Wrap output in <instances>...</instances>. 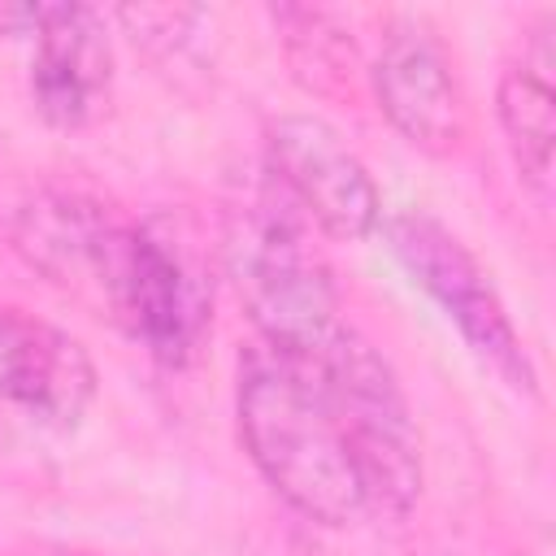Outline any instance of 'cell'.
<instances>
[{"label":"cell","mask_w":556,"mask_h":556,"mask_svg":"<svg viewBox=\"0 0 556 556\" xmlns=\"http://www.w3.org/2000/svg\"><path fill=\"white\" fill-rule=\"evenodd\" d=\"M235 413L256 473L291 513L317 526H356L369 517L348 430L313 356L256 339L239 361Z\"/></svg>","instance_id":"obj_1"},{"label":"cell","mask_w":556,"mask_h":556,"mask_svg":"<svg viewBox=\"0 0 556 556\" xmlns=\"http://www.w3.org/2000/svg\"><path fill=\"white\" fill-rule=\"evenodd\" d=\"M222 256L261 343L313 356L348 326L330 265L308 243V222L278 187L230 213Z\"/></svg>","instance_id":"obj_2"},{"label":"cell","mask_w":556,"mask_h":556,"mask_svg":"<svg viewBox=\"0 0 556 556\" xmlns=\"http://www.w3.org/2000/svg\"><path fill=\"white\" fill-rule=\"evenodd\" d=\"M313 361L348 430L369 517H404L421 495V430L391 361L352 321Z\"/></svg>","instance_id":"obj_3"},{"label":"cell","mask_w":556,"mask_h":556,"mask_svg":"<svg viewBox=\"0 0 556 556\" xmlns=\"http://www.w3.org/2000/svg\"><path fill=\"white\" fill-rule=\"evenodd\" d=\"M387 243L404 274L439 304V313L456 326L465 348L513 391L534 400L539 374L534 361L491 282V274L478 265V256L430 213H395L387 222Z\"/></svg>","instance_id":"obj_4"},{"label":"cell","mask_w":556,"mask_h":556,"mask_svg":"<svg viewBox=\"0 0 556 556\" xmlns=\"http://www.w3.org/2000/svg\"><path fill=\"white\" fill-rule=\"evenodd\" d=\"M139 230L143 222L122 217L113 204L87 191L43 187L13 213L9 239L39 278L113 321Z\"/></svg>","instance_id":"obj_5"},{"label":"cell","mask_w":556,"mask_h":556,"mask_svg":"<svg viewBox=\"0 0 556 556\" xmlns=\"http://www.w3.org/2000/svg\"><path fill=\"white\" fill-rule=\"evenodd\" d=\"M265 165H269L274 187L321 235L361 243L378 230L382 195L365 161L348 148V139L330 122L313 113L274 117L265 126Z\"/></svg>","instance_id":"obj_6"},{"label":"cell","mask_w":556,"mask_h":556,"mask_svg":"<svg viewBox=\"0 0 556 556\" xmlns=\"http://www.w3.org/2000/svg\"><path fill=\"white\" fill-rule=\"evenodd\" d=\"M96 400L87 348L13 304H0V421L30 434H70Z\"/></svg>","instance_id":"obj_7"},{"label":"cell","mask_w":556,"mask_h":556,"mask_svg":"<svg viewBox=\"0 0 556 556\" xmlns=\"http://www.w3.org/2000/svg\"><path fill=\"white\" fill-rule=\"evenodd\" d=\"M369 87L387 122L426 156H456L469 139V104L452 56L430 22L391 17L378 56L369 65Z\"/></svg>","instance_id":"obj_8"},{"label":"cell","mask_w":556,"mask_h":556,"mask_svg":"<svg viewBox=\"0 0 556 556\" xmlns=\"http://www.w3.org/2000/svg\"><path fill=\"white\" fill-rule=\"evenodd\" d=\"M113 87L104 17L83 4H48L30 52V100L43 122L78 130L100 117Z\"/></svg>","instance_id":"obj_9"},{"label":"cell","mask_w":556,"mask_h":556,"mask_svg":"<svg viewBox=\"0 0 556 556\" xmlns=\"http://www.w3.org/2000/svg\"><path fill=\"white\" fill-rule=\"evenodd\" d=\"M552 22L530 35V48L521 61H513L500 74L495 87V117L508 143V156L521 174V182L547 204L552 195V139H556V91H552Z\"/></svg>","instance_id":"obj_10"},{"label":"cell","mask_w":556,"mask_h":556,"mask_svg":"<svg viewBox=\"0 0 556 556\" xmlns=\"http://www.w3.org/2000/svg\"><path fill=\"white\" fill-rule=\"evenodd\" d=\"M282 39V56L291 74L313 91V96H352V83L361 74L352 30L339 22L330 9H308V4H282L269 13Z\"/></svg>","instance_id":"obj_11"},{"label":"cell","mask_w":556,"mask_h":556,"mask_svg":"<svg viewBox=\"0 0 556 556\" xmlns=\"http://www.w3.org/2000/svg\"><path fill=\"white\" fill-rule=\"evenodd\" d=\"M48 4H0V35H30L43 26Z\"/></svg>","instance_id":"obj_12"},{"label":"cell","mask_w":556,"mask_h":556,"mask_svg":"<svg viewBox=\"0 0 556 556\" xmlns=\"http://www.w3.org/2000/svg\"><path fill=\"white\" fill-rule=\"evenodd\" d=\"M22 556H100V552H83V547H65V543H35Z\"/></svg>","instance_id":"obj_13"}]
</instances>
